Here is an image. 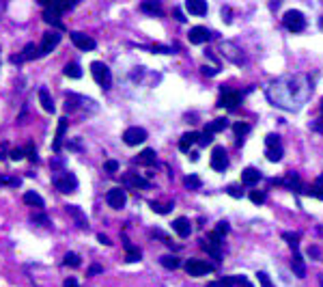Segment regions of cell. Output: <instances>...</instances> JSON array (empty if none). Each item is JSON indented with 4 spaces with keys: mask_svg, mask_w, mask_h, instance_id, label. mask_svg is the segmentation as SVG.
Listing matches in <instances>:
<instances>
[{
    "mask_svg": "<svg viewBox=\"0 0 323 287\" xmlns=\"http://www.w3.org/2000/svg\"><path fill=\"white\" fill-rule=\"evenodd\" d=\"M302 76H295V78H287V89L282 91L278 89L276 84H272L267 89V98L274 102V106H280V108H287V110H297L302 106V102L306 100V95L312 91V86H297Z\"/></svg>",
    "mask_w": 323,
    "mask_h": 287,
    "instance_id": "cell-1",
    "label": "cell"
},
{
    "mask_svg": "<svg viewBox=\"0 0 323 287\" xmlns=\"http://www.w3.org/2000/svg\"><path fill=\"white\" fill-rule=\"evenodd\" d=\"M54 186L61 190V193L69 195V193H76L78 190V177L71 171H61V173H54Z\"/></svg>",
    "mask_w": 323,
    "mask_h": 287,
    "instance_id": "cell-2",
    "label": "cell"
},
{
    "mask_svg": "<svg viewBox=\"0 0 323 287\" xmlns=\"http://www.w3.org/2000/svg\"><path fill=\"white\" fill-rule=\"evenodd\" d=\"M91 74L95 78V82L101 86V89H110L112 86V74H110V69L106 63H101V61H93L91 63Z\"/></svg>",
    "mask_w": 323,
    "mask_h": 287,
    "instance_id": "cell-3",
    "label": "cell"
},
{
    "mask_svg": "<svg viewBox=\"0 0 323 287\" xmlns=\"http://www.w3.org/2000/svg\"><path fill=\"white\" fill-rule=\"evenodd\" d=\"M282 154H285V149H282L280 136L278 134H267V138H265V156H267V160L270 162H280Z\"/></svg>",
    "mask_w": 323,
    "mask_h": 287,
    "instance_id": "cell-4",
    "label": "cell"
},
{
    "mask_svg": "<svg viewBox=\"0 0 323 287\" xmlns=\"http://www.w3.org/2000/svg\"><path fill=\"white\" fill-rule=\"evenodd\" d=\"M282 22H285L287 30H291V33H302V30L306 28V18L302 11L297 9H291L285 13V18H282Z\"/></svg>",
    "mask_w": 323,
    "mask_h": 287,
    "instance_id": "cell-5",
    "label": "cell"
},
{
    "mask_svg": "<svg viewBox=\"0 0 323 287\" xmlns=\"http://www.w3.org/2000/svg\"><path fill=\"white\" fill-rule=\"evenodd\" d=\"M65 108L67 110H78V108H91L93 113L97 110L95 102L88 100V98H82V95H76V93H69L67 95V104H65Z\"/></svg>",
    "mask_w": 323,
    "mask_h": 287,
    "instance_id": "cell-6",
    "label": "cell"
},
{
    "mask_svg": "<svg viewBox=\"0 0 323 287\" xmlns=\"http://www.w3.org/2000/svg\"><path fill=\"white\" fill-rule=\"evenodd\" d=\"M185 272L190 276H203V274L213 272V266L207 264V261H200V259H190L188 264H185Z\"/></svg>",
    "mask_w": 323,
    "mask_h": 287,
    "instance_id": "cell-7",
    "label": "cell"
},
{
    "mask_svg": "<svg viewBox=\"0 0 323 287\" xmlns=\"http://www.w3.org/2000/svg\"><path fill=\"white\" fill-rule=\"evenodd\" d=\"M123 140H125V145L129 147H136V145H140V142L147 140V132L142 130V127H127V130L123 132Z\"/></svg>",
    "mask_w": 323,
    "mask_h": 287,
    "instance_id": "cell-8",
    "label": "cell"
},
{
    "mask_svg": "<svg viewBox=\"0 0 323 287\" xmlns=\"http://www.w3.org/2000/svg\"><path fill=\"white\" fill-rule=\"evenodd\" d=\"M59 43H61V35L56 33V30L45 33V35H43V41H41V47H39V57H45V54H50Z\"/></svg>",
    "mask_w": 323,
    "mask_h": 287,
    "instance_id": "cell-9",
    "label": "cell"
},
{
    "mask_svg": "<svg viewBox=\"0 0 323 287\" xmlns=\"http://www.w3.org/2000/svg\"><path fill=\"white\" fill-rule=\"evenodd\" d=\"M229 166V156H226V149L224 147H213L211 151V169L213 171H224Z\"/></svg>",
    "mask_w": 323,
    "mask_h": 287,
    "instance_id": "cell-10",
    "label": "cell"
},
{
    "mask_svg": "<svg viewBox=\"0 0 323 287\" xmlns=\"http://www.w3.org/2000/svg\"><path fill=\"white\" fill-rule=\"evenodd\" d=\"M106 201H108V205L112 207V210H121V207L125 205V201H127V195H125L123 188H112V190H108Z\"/></svg>",
    "mask_w": 323,
    "mask_h": 287,
    "instance_id": "cell-11",
    "label": "cell"
},
{
    "mask_svg": "<svg viewBox=\"0 0 323 287\" xmlns=\"http://www.w3.org/2000/svg\"><path fill=\"white\" fill-rule=\"evenodd\" d=\"M200 246H203V251H207V253L211 255L213 259H218V257H220V246H222V237H218V235L213 233V231H211V233L207 235V240H203V244H200Z\"/></svg>",
    "mask_w": 323,
    "mask_h": 287,
    "instance_id": "cell-12",
    "label": "cell"
},
{
    "mask_svg": "<svg viewBox=\"0 0 323 287\" xmlns=\"http://www.w3.org/2000/svg\"><path fill=\"white\" fill-rule=\"evenodd\" d=\"M222 54H224V57L229 59V61L235 63V65H244V63H246V57L241 54L239 47L233 45V43H222Z\"/></svg>",
    "mask_w": 323,
    "mask_h": 287,
    "instance_id": "cell-13",
    "label": "cell"
},
{
    "mask_svg": "<svg viewBox=\"0 0 323 287\" xmlns=\"http://www.w3.org/2000/svg\"><path fill=\"white\" fill-rule=\"evenodd\" d=\"M71 41H74V45L78 47V50H95V39H91L88 35L84 33H71Z\"/></svg>",
    "mask_w": 323,
    "mask_h": 287,
    "instance_id": "cell-14",
    "label": "cell"
},
{
    "mask_svg": "<svg viewBox=\"0 0 323 287\" xmlns=\"http://www.w3.org/2000/svg\"><path fill=\"white\" fill-rule=\"evenodd\" d=\"M209 30L205 28V26H194V28H190V43H194V45H200V43H205L207 39H209Z\"/></svg>",
    "mask_w": 323,
    "mask_h": 287,
    "instance_id": "cell-15",
    "label": "cell"
},
{
    "mask_svg": "<svg viewBox=\"0 0 323 287\" xmlns=\"http://www.w3.org/2000/svg\"><path fill=\"white\" fill-rule=\"evenodd\" d=\"M241 104V95L235 93V91H226L222 98H220V106L222 108H229V110H235Z\"/></svg>",
    "mask_w": 323,
    "mask_h": 287,
    "instance_id": "cell-16",
    "label": "cell"
},
{
    "mask_svg": "<svg viewBox=\"0 0 323 287\" xmlns=\"http://www.w3.org/2000/svg\"><path fill=\"white\" fill-rule=\"evenodd\" d=\"M123 184L129 188H149V181L142 179L138 173H125L123 175Z\"/></svg>",
    "mask_w": 323,
    "mask_h": 287,
    "instance_id": "cell-17",
    "label": "cell"
},
{
    "mask_svg": "<svg viewBox=\"0 0 323 287\" xmlns=\"http://www.w3.org/2000/svg\"><path fill=\"white\" fill-rule=\"evenodd\" d=\"M278 184H285L289 190H295V193H306V186L302 184V181H300V177H297L295 173H289L285 179H282V181H278Z\"/></svg>",
    "mask_w": 323,
    "mask_h": 287,
    "instance_id": "cell-18",
    "label": "cell"
},
{
    "mask_svg": "<svg viewBox=\"0 0 323 287\" xmlns=\"http://www.w3.org/2000/svg\"><path fill=\"white\" fill-rule=\"evenodd\" d=\"M35 57H39V47L35 43H28L26 47H24V52L20 54V57H11V63H24V61H32Z\"/></svg>",
    "mask_w": 323,
    "mask_h": 287,
    "instance_id": "cell-19",
    "label": "cell"
},
{
    "mask_svg": "<svg viewBox=\"0 0 323 287\" xmlns=\"http://www.w3.org/2000/svg\"><path fill=\"white\" fill-rule=\"evenodd\" d=\"M67 212H69V216L76 218V225H78L80 229H86V227H88V220H86V216H84V212L80 210L78 205H67Z\"/></svg>",
    "mask_w": 323,
    "mask_h": 287,
    "instance_id": "cell-20",
    "label": "cell"
},
{
    "mask_svg": "<svg viewBox=\"0 0 323 287\" xmlns=\"http://www.w3.org/2000/svg\"><path fill=\"white\" fill-rule=\"evenodd\" d=\"M173 229L179 233V237H188L192 233V225H190V220L188 218H177L173 222Z\"/></svg>",
    "mask_w": 323,
    "mask_h": 287,
    "instance_id": "cell-21",
    "label": "cell"
},
{
    "mask_svg": "<svg viewBox=\"0 0 323 287\" xmlns=\"http://www.w3.org/2000/svg\"><path fill=\"white\" fill-rule=\"evenodd\" d=\"M258 179H261V173H258L254 166H248V169H244V173H241V181H244L246 186H254Z\"/></svg>",
    "mask_w": 323,
    "mask_h": 287,
    "instance_id": "cell-22",
    "label": "cell"
},
{
    "mask_svg": "<svg viewBox=\"0 0 323 287\" xmlns=\"http://www.w3.org/2000/svg\"><path fill=\"white\" fill-rule=\"evenodd\" d=\"M185 9H188L192 15H205L207 13V3H203V0H188V3H185Z\"/></svg>",
    "mask_w": 323,
    "mask_h": 287,
    "instance_id": "cell-23",
    "label": "cell"
},
{
    "mask_svg": "<svg viewBox=\"0 0 323 287\" xmlns=\"http://www.w3.org/2000/svg\"><path fill=\"white\" fill-rule=\"evenodd\" d=\"M39 102H41V106H43V110H45V113H54V102H52V95H50V91H47L45 86H41V89H39Z\"/></svg>",
    "mask_w": 323,
    "mask_h": 287,
    "instance_id": "cell-24",
    "label": "cell"
},
{
    "mask_svg": "<svg viewBox=\"0 0 323 287\" xmlns=\"http://www.w3.org/2000/svg\"><path fill=\"white\" fill-rule=\"evenodd\" d=\"M67 119H59V130H56V138H54V151H61V145H63V138H65V130H67Z\"/></svg>",
    "mask_w": 323,
    "mask_h": 287,
    "instance_id": "cell-25",
    "label": "cell"
},
{
    "mask_svg": "<svg viewBox=\"0 0 323 287\" xmlns=\"http://www.w3.org/2000/svg\"><path fill=\"white\" fill-rule=\"evenodd\" d=\"M291 270L300 276V278H304L306 276V266H304V259H302V255L300 253H295L293 255V259H291Z\"/></svg>",
    "mask_w": 323,
    "mask_h": 287,
    "instance_id": "cell-26",
    "label": "cell"
},
{
    "mask_svg": "<svg viewBox=\"0 0 323 287\" xmlns=\"http://www.w3.org/2000/svg\"><path fill=\"white\" fill-rule=\"evenodd\" d=\"M198 138H200V134H196V132L183 134L181 140H179V149H181V151H190V147L194 145V142H198Z\"/></svg>",
    "mask_w": 323,
    "mask_h": 287,
    "instance_id": "cell-27",
    "label": "cell"
},
{
    "mask_svg": "<svg viewBox=\"0 0 323 287\" xmlns=\"http://www.w3.org/2000/svg\"><path fill=\"white\" fill-rule=\"evenodd\" d=\"M140 257H142V255H140V251L136 249V246H134L132 242H127V240H125V261H127V264H134V261H140Z\"/></svg>",
    "mask_w": 323,
    "mask_h": 287,
    "instance_id": "cell-28",
    "label": "cell"
},
{
    "mask_svg": "<svg viewBox=\"0 0 323 287\" xmlns=\"http://www.w3.org/2000/svg\"><path fill=\"white\" fill-rule=\"evenodd\" d=\"M43 20H45L47 24H52V26H56V28H65L63 22H61V13L47 9V7H45V11H43Z\"/></svg>",
    "mask_w": 323,
    "mask_h": 287,
    "instance_id": "cell-29",
    "label": "cell"
},
{
    "mask_svg": "<svg viewBox=\"0 0 323 287\" xmlns=\"http://www.w3.org/2000/svg\"><path fill=\"white\" fill-rule=\"evenodd\" d=\"M136 162L142 164V166H153V164H155V151H153V149H144L142 154L136 158Z\"/></svg>",
    "mask_w": 323,
    "mask_h": 287,
    "instance_id": "cell-30",
    "label": "cell"
},
{
    "mask_svg": "<svg viewBox=\"0 0 323 287\" xmlns=\"http://www.w3.org/2000/svg\"><path fill=\"white\" fill-rule=\"evenodd\" d=\"M306 195H310L314 199H319V201H323V177H319L314 184H310V188H306Z\"/></svg>",
    "mask_w": 323,
    "mask_h": 287,
    "instance_id": "cell-31",
    "label": "cell"
},
{
    "mask_svg": "<svg viewBox=\"0 0 323 287\" xmlns=\"http://www.w3.org/2000/svg\"><path fill=\"white\" fill-rule=\"evenodd\" d=\"M24 203H28V205H32V207H39V210H41V207L45 205V203H43V199L39 197L37 193H32V190H28V193H24Z\"/></svg>",
    "mask_w": 323,
    "mask_h": 287,
    "instance_id": "cell-32",
    "label": "cell"
},
{
    "mask_svg": "<svg viewBox=\"0 0 323 287\" xmlns=\"http://www.w3.org/2000/svg\"><path fill=\"white\" fill-rule=\"evenodd\" d=\"M65 76L78 80V78H82V69H80L78 63H67V65H65Z\"/></svg>",
    "mask_w": 323,
    "mask_h": 287,
    "instance_id": "cell-33",
    "label": "cell"
},
{
    "mask_svg": "<svg viewBox=\"0 0 323 287\" xmlns=\"http://www.w3.org/2000/svg\"><path fill=\"white\" fill-rule=\"evenodd\" d=\"M140 11L155 15V13H162V5L155 3V0H149V3H142V5H140Z\"/></svg>",
    "mask_w": 323,
    "mask_h": 287,
    "instance_id": "cell-34",
    "label": "cell"
},
{
    "mask_svg": "<svg viewBox=\"0 0 323 287\" xmlns=\"http://www.w3.org/2000/svg\"><path fill=\"white\" fill-rule=\"evenodd\" d=\"M229 125V121H226V119H216V121H211L207 125V130L205 132H209V134H216V132H222L224 127Z\"/></svg>",
    "mask_w": 323,
    "mask_h": 287,
    "instance_id": "cell-35",
    "label": "cell"
},
{
    "mask_svg": "<svg viewBox=\"0 0 323 287\" xmlns=\"http://www.w3.org/2000/svg\"><path fill=\"white\" fill-rule=\"evenodd\" d=\"M233 130H235V136H237V142H241V140H244V136H246V134L250 132V125L248 123H235V125H233Z\"/></svg>",
    "mask_w": 323,
    "mask_h": 287,
    "instance_id": "cell-36",
    "label": "cell"
},
{
    "mask_svg": "<svg viewBox=\"0 0 323 287\" xmlns=\"http://www.w3.org/2000/svg\"><path fill=\"white\" fill-rule=\"evenodd\" d=\"M162 266L166 270H175V268H179V259L173 257V255H166V257H162Z\"/></svg>",
    "mask_w": 323,
    "mask_h": 287,
    "instance_id": "cell-37",
    "label": "cell"
},
{
    "mask_svg": "<svg viewBox=\"0 0 323 287\" xmlns=\"http://www.w3.org/2000/svg\"><path fill=\"white\" fill-rule=\"evenodd\" d=\"M282 237L289 242L291 249L297 251V246H300V233H282Z\"/></svg>",
    "mask_w": 323,
    "mask_h": 287,
    "instance_id": "cell-38",
    "label": "cell"
},
{
    "mask_svg": "<svg viewBox=\"0 0 323 287\" xmlns=\"http://www.w3.org/2000/svg\"><path fill=\"white\" fill-rule=\"evenodd\" d=\"M265 199H267V197H265L263 190H252V193H250V201H252L254 205H263Z\"/></svg>",
    "mask_w": 323,
    "mask_h": 287,
    "instance_id": "cell-39",
    "label": "cell"
},
{
    "mask_svg": "<svg viewBox=\"0 0 323 287\" xmlns=\"http://www.w3.org/2000/svg\"><path fill=\"white\" fill-rule=\"evenodd\" d=\"M235 285H237V276H226L213 283V287H235Z\"/></svg>",
    "mask_w": 323,
    "mask_h": 287,
    "instance_id": "cell-40",
    "label": "cell"
},
{
    "mask_svg": "<svg viewBox=\"0 0 323 287\" xmlns=\"http://www.w3.org/2000/svg\"><path fill=\"white\" fill-rule=\"evenodd\" d=\"M171 203H157V201H153L151 203V210L153 212H157V214H168V212H171Z\"/></svg>",
    "mask_w": 323,
    "mask_h": 287,
    "instance_id": "cell-41",
    "label": "cell"
},
{
    "mask_svg": "<svg viewBox=\"0 0 323 287\" xmlns=\"http://www.w3.org/2000/svg\"><path fill=\"white\" fill-rule=\"evenodd\" d=\"M65 266L78 268V266H80V257H78L76 253H67V255H65Z\"/></svg>",
    "mask_w": 323,
    "mask_h": 287,
    "instance_id": "cell-42",
    "label": "cell"
},
{
    "mask_svg": "<svg viewBox=\"0 0 323 287\" xmlns=\"http://www.w3.org/2000/svg\"><path fill=\"white\" fill-rule=\"evenodd\" d=\"M213 233H216L218 237H222V235H226V233H229V222H226V220H222V222H218V227L213 229Z\"/></svg>",
    "mask_w": 323,
    "mask_h": 287,
    "instance_id": "cell-43",
    "label": "cell"
},
{
    "mask_svg": "<svg viewBox=\"0 0 323 287\" xmlns=\"http://www.w3.org/2000/svg\"><path fill=\"white\" fill-rule=\"evenodd\" d=\"M185 186L192 188V190H198L200 188V179L196 177V175H190V177H185Z\"/></svg>",
    "mask_w": 323,
    "mask_h": 287,
    "instance_id": "cell-44",
    "label": "cell"
},
{
    "mask_svg": "<svg viewBox=\"0 0 323 287\" xmlns=\"http://www.w3.org/2000/svg\"><path fill=\"white\" fill-rule=\"evenodd\" d=\"M198 142H200V145H203V147H207V145H211V142H213V134H209V132H205L203 136L198 138Z\"/></svg>",
    "mask_w": 323,
    "mask_h": 287,
    "instance_id": "cell-45",
    "label": "cell"
},
{
    "mask_svg": "<svg viewBox=\"0 0 323 287\" xmlns=\"http://www.w3.org/2000/svg\"><path fill=\"white\" fill-rule=\"evenodd\" d=\"M258 283H261V287H272V281H270V276L265 274V272H258Z\"/></svg>",
    "mask_w": 323,
    "mask_h": 287,
    "instance_id": "cell-46",
    "label": "cell"
},
{
    "mask_svg": "<svg viewBox=\"0 0 323 287\" xmlns=\"http://www.w3.org/2000/svg\"><path fill=\"white\" fill-rule=\"evenodd\" d=\"M24 154H26V156H28V160H32V162H37V160H39V158H37V149L32 147V145H28Z\"/></svg>",
    "mask_w": 323,
    "mask_h": 287,
    "instance_id": "cell-47",
    "label": "cell"
},
{
    "mask_svg": "<svg viewBox=\"0 0 323 287\" xmlns=\"http://www.w3.org/2000/svg\"><path fill=\"white\" fill-rule=\"evenodd\" d=\"M32 220H35V222H41L43 227H47V225H50V220H47V216H45V214H32Z\"/></svg>",
    "mask_w": 323,
    "mask_h": 287,
    "instance_id": "cell-48",
    "label": "cell"
},
{
    "mask_svg": "<svg viewBox=\"0 0 323 287\" xmlns=\"http://www.w3.org/2000/svg\"><path fill=\"white\" fill-rule=\"evenodd\" d=\"M9 156H11V160L18 162V160H22V158H24V149H20V147H18V149H11Z\"/></svg>",
    "mask_w": 323,
    "mask_h": 287,
    "instance_id": "cell-49",
    "label": "cell"
},
{
    "mask_svg": "<svg viewBox=\"0 0 323 287\" xmlns=\"http://www.w3.org/2000/svg\"><path fill=\"white\" fill-rule=\"evenodd\" d=\"M106 171H108V173H117V171H119V162H117V160H108V162H106Z\"/></svg>",
    "mask_w": 323,
    "mask_h": 287,
    "instance_id": "cell-50",
    "label": "cell"
},
{
    "mask_svg": "<svg viewBox=\"0 0 323 287\" xmlns=\"http://www.w3.org/2000/svg\"><path fill=\"white\" fill-rule=\"evenodd\" d=\"M229 195L235 197V199H239V197H241V190H239L237 186H229Z\"/></svg>",
    "mask_w": 323,
    "mask_h": 287,
    "instance_id": "cell-51",
    "label": "cell"
},
{
    "mask_svg": "<svg viewBox=\"0 0 323 287\" xmlns=\"http://www.w3.org/2000/svg\"><path fill=\"white\" fill-rule=\"evenodd\" d=\"M237 285H241V287H252V283H250L246 276H237Z\"/></svg>",
    "mask_w": 323,
    "mask_h": 287,
    "instance_id": "cell-52",
    "label": "cell"
},
{
    "mask_svg": "<svg viewBox=\"0 0 323 287\" xmlns=\"http://www.w3.org/2000/svg\"><path fill=\"white\" fill-rule=\"evenodd\" d=\"M101 270H103V268H101L99 264H95V266H91V270H88V276H93V274H99Z\"/></svg>",
    "mask_w": 323,
    "mask_h": 287,
    "instance_id": "cell-53",
    "label": "cell"
},
{
    "mask_svg": "<svg viewBox=\"0 0 323 287\" xmlns=\"http://www.w3.org/2000/svg\"><path fill=\"white\" fill-rule=\"evenodd\" d=\"M65 287H78V281H76V276H69V278H65Z\"/></svg>",
    "mask_w": 323,
    "mask_h": 287,
    "instance_id": "cell-54",
    "label": "cell"
},
{
    "mask_svg": "<svg viewBox=\"0 0 323 287\" xmlns=\"http://www.w3.org/2000/svg\"><path fill=\"white\" fill-rule=\"evenodd\" d=\"M200 69H203V74H205V76H216V74H218V69H216V67H200Z\"/></svg>",
    "mask_w": 323,
    "mask_h": 287,
    "instance_id": "cell-55",
    "label": "cell"
},
{
    "mask_svg": "<svg viewBox=\"0 0 323 287\" xmlns=\"http://www.w3.org/2000/svg\"><path fill=\"white\" fill-rule=\"evenodd\" d=\"M312 130L323 134V119H319V121H314V123H312Z\"/></svg>",
    "mask_w": 323,
    "mask_h": 287,
    "instance_id": "cell-56",
    "label": "cell"
},
{
    "mask_svg": "<svg viewBox=\"0 0 323 287\" xmlns=\"http://www.w3.org/2000/svg\"><path fill=\"white\" fill-rule=\"evenodd\" d=\"M97 240H99L101 244H106V246H110V244H112V242H110V237H108V235H103V233L97 235Z\"/></svg>",
    "mask_w": 323,
    "mask_h": 287,
    "instance_id": "cell-57",
    "label": "cell"
},
{
    "mask_svg": "<svg viewBox=\"0 0 323 287\" xmlns=\"http://www.w3.org/2000/svg\"><path fill=\"white\" fill-rule=\"evenodd\" d=\"M173 13H175V18H177V20H179V22H185V18H183V13H181L179 9H175Z\"/></svg>",
    "mask_w": 323,
    "mask_h": 287,
    "instance_id": "cell-58",
    "label": "cell"
},
{
    "mask_svg": "<svg viewBox=\"0 0 323 287\" xmlns=\"http://www.w3.org/2000/svg\"><path fill=\"white\" fill-rule=\"evenodd\" d=\"M5 151H7V145L0 147V160H3V158H7V156H5Z\"/></svg>",
    "mask_w": 323,
    "mask_h": 287,
    "instance_id": "cell-59",
    "label": "cell"
},
{
    "mask_svg": "<svg viewBox=\"0 0 323 287\" xmlns=\"http://www.w3.org/2000/svg\"><path fill=\"white\" fill-rule=\"evenodd\" d=\"M310 255H312V257H317V255H319V249H314V246H312V249H310Z\"/></svg>",
    "mask_w": 323,
    "mask_h": 287,
    "instance_id": "cell-60",
    "label": "cell"
},
{
    "mask_svg": "<svg viewBox=\"0 0 323 287\" xmlns=\"http://www.w3.org/2000/svg\"><path fill=\"white\" fill-rule=\"evenodd\" d=\"M319 285H321V287H323V276H321V278H319Z\"/></svg>",
    "mask_w": 323,
    "mask_h": 287,
    "instance_id": "cell-61",
    "label": "cell"
},
{
    "mask_svg": "<svg viewBox=\"0 0 323 287\" xmlns=\"http://www.w3.org/2000/svg\"><path fill=\"white\" fill-rule=\"evenodd\" d=\"M319 24H321V28H323V20H321V22H319Z\"/></svg>",
    "mask_w": 323,
    "mask_h": 287,
    "instance_id": "cell-62",
    "label": "cell"
},
{
    "mask_svg": "<svg viewBox=\"0 0 323 287\" xmlns=\"http://www.w3.org/2000/svg\"><path fill=\"white\" fill-rule=\"evenodd\" d=\"M0 11H3V5H0Z\"/></svg>",
    "mask_w": 323,
    "mask_h": 287,
    "instance_id": "cell-63",
    "label": "cell"
}]
</instances>
